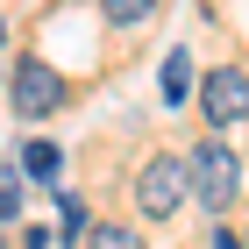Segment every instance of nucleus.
<instances>
[{"label":"nucleus","instance_id":"nucleus-5","mask_svg":"<svg viewBox=\"0 0 249 249\" xmlns=\"http://www.w3.org/2000/svg\"><path fill=\"white\" fill-rule=\"evenodd\" d=\"M157 93H164V107H185V100H192V57H185V50L164 57V86H157Z\"/></svg>","mask_w":249,"mask_h":249},{"label":"nucleus","instance_id":"nucleus-13","mask_svg":"<svg viewBox=\"0 0 249 249\" xmlns=\"http://www.w3.org/2000/svg\"><path fill=\"white\" fill-rule=\"evenodd\" d=\"M242 249H249V242H242Z\"/></svg>","mask_w":249,"mask_h":249},{"label":"nucleus","instance_id":"nucleus-2","mask_svg":"<svg viewBox=\"0 0 249 249\" xmlns=\"http://www.w3.org/2000/svg\"><path fill=\"white\" fill-rule=\"evenodd\" d=\"M64 100H71V86H64L50 64L29 50V57H15V78H7V107H15L21 121H43V114H57Z\"/></svg>","mask_w":249,"mask_h":249},{"label":"nucleus","instance_id":"nucleus-1","mask_svg":"<svg viewBox=\"0 0 249 249\" xmlns=\"http://www.w3.org/2000/svg\"><path fill=\"white\" fill-rule=\"evenodd\" d=\"M235 192H242V164H235V150L213 142V135L192 142V157H185V199H199L207 213H228Z\"/></svg>","mask_w":249,"mask_h":249},{"label":"nucleus","instance_id":"nucleus-3","mask_svg":"<svg viewBox=\"0 0 249 249\" xmlns=\"http://www.w3.org/2000/svg\"><path fill=\"white\" fill-rule=\"evenodd\" d=\"M192 93H199L207 135H213V128H235V121H249V71H242V64H221V71H207Z\"/></svg>","mask_w":249,"mask_h":249},{"label":"nucleus","instance_id":"nucleus-11","mask_svg":"<svg viewBox=\"0 0 249 249\" xmlns=\"http://www.w3.org/2000/svg\"><path fill=\"white\" fill-rule=\"evenodd\" d=\"M213 249H242V235H213Z\"/></svg>","mask_w":249,"mask_h":249},{"label":"nucleus","instance_id":"nucleus-4","mask_svg":"<svg viewBox=\"0 0 249 249\" xmlns=\"http://www.w3.org/2000/svg\"><path fill=\"white\" fill-rule=\"evenodd\" d=\"M135 207L150 213V221H171L185 207V157H150L135 171Z\"/></svg>","mask_w":249,"mask_h":249},{"label":"nucleus","instance_id":"nucleus-9","mask_svg":"<svg viewBox=\"0 0 249 249\" xmlns=\"http://www.w3.org/2000/svg\"><path fill=\"white\" fill-rule=\"evenodd\" d=\"M15 213H21V171L0 164V221H15Z\"/></svg>","mask_w":249,"mask_h":249},{"label":"nucleus","instance_id":"nucleus-8","mask_svg":"<svg viewBox=\"0 0 249 249\" xmlns=\"http://www.w3.org/2000/svg\"><path fill=\"white\" fill-rule=\"evenodd\" d=\"M100 15H107V29H135L157 15V0H100Z\"/></svg>","mask_w":249,"mask_h":249},{"label":"nucleus","instance_id":"nucleus-6","mask_svg":"<svg viewBox=\"0 0 249 249\" xmlns=\"http://www.w3.org/2000/svg\"><path fill=\"white\" fill-rule=\"evenodd\" d=\"M21 171L29 178H57L64 171V150L57 142H21Z\"/></svg>","mask_w":249,"mask_h":249},{"label":"nucleus","instance_id":"nucleus-7","mask_svg":"<svg viewBox=\"0 0 249 249\" xmlns=\"http://www.w3.org/2000/svg\"><path fill=\"white\" fill-rule=\"evenodd\" d=\"M86 249H142V235L128 221H100V228H86Z\"/></svg>","mask_w":249,"mask_h":249},{"label":"nucleus","instance_id":"nucleus-12","mask_svg":"<svg viewBox=\"0 0 249 249\" xmlns=\"http://www.w3.org/2000/svg\"><path fill=\"white\" fill-rule=\"evenodd\" d=\"M0 36H7V21H0Z\"/></svg>","mask_w":249,"mask_h":249},{"label":"nucleus","instance_id":"nucleus-10","mask_svg":"<svg viewBox=\"0 0 249 249\" xmlns=\"http://www.w3.org/2000/svg\"><path fill=\"white\" fill-rule=\"evenodd\" d=\"M57 199H64V235L86 242V199H78V192H57Z\"/></svg>","mask_w":249,"mask_h":249}]
</instances>
